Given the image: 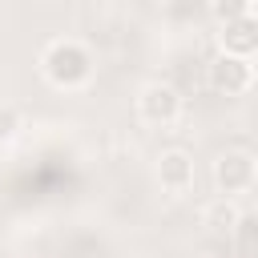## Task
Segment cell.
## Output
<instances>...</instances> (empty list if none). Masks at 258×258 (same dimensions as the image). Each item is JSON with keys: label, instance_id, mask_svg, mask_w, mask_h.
<instances>
[{"label": "cell", "instance_id": "obj_1", "mask_svg": "<svg viewBox=\"0 0 258 258\" xmlns=\"http://www.w3.org/2000/svg\"><path fill=\"white\" fill-rule=\"evenodd\" d=\"M93 69H97V56H93V48H89L85 40H77V36H56V40H48L44 52H40V73H44V81H48L52 89H64V93L85 89V85L93 81Z\"/></svg>", "mask_w": 258, "mask_h": 258}, {"label": "cell", "instance_id": "obj_2", "mask_svg": "<svg viewBox=\"0 0 258 258\" xmlns=\"http://www.w3.org/2000/svg\"><path fill=\"white\" fill-rule=\"evenodd\" d=\"M254 181H258V157L250 149H226L214 161V189H218V198L234 202V198L250 194Z\"/></svg>", "mask_w": 258, "mask_h": 258}, {"label": "cell", "instance_id": "obj_3", "mask_svg": "<svg viewBox=\"0 0 258 258\" xmlns=\"http://www.w3.org/2000/svg\"><path fill=\"white\" fill-rule=\"evenodd\" d=\"M137 117L153 129H169L181 117V93L169 81H145L137 89Z\"/></svg>", "mask_w": 258, "mask_h": 258}, {"label": "cell", "instance_id": "obj_4", "mask_svg": "<svg viewBox=\"0 0 258 258\" xmlns=\"http://www.w3.org/2000/svg\"><path fill=\"white\" fill-rule=\"evenodd\" d=\"M206 81L214 93L222 97H242L254 89V60H238V56H214L210 69H206Z\"/></svg>", "mask_w": 258, "mask_h": 258}, {"label": "cell", "instance_id": "obj_5", "mask_svg": "<svg viewBox=\"0 0 258 258\" xmlns=\"http://www.w3.org/2000/svg\"><path fill=\"white\" fill-rule=\"evenodd\" d=\"M218 48H222V56L254 60V52H258V12H246L238 20H226L218 28Z\"/></svg>", "mask_w": 258, "mask_h": 258}, {"label": "cell", "instance_id": "obj_6", "mask_svg": "<svg viewBox=\"0 0 258 258\" xmlns=\"http://www.w3.org/2000/svg\"><path fill=\"white\" fill-rule=\"evenodd\" d=\"M153 173H157V185H161L165 194H185V189H194V157H189L185 149H161Z\"/></svg>", "mask_w": 258, "mask_h": 258}, {"label": "cell", "instance_id": "obj_7", "mask_svg": "<svg viewBox=\"0 0 258 258\" xmlns=\"http://www.w3.org/2000/svg\"><path fill=\"white\" fill-rule=\"evenodd\" d=\"M238 218H242V210H238L234 202H226V198H214V202L202 210V222H206L214 234H226V238H230V230L238 226Z\"/></svg>", "mask_w": 258, "mask_h": 258}, {"label": "cell", "instance_id": "obj_8", "mask_svg": "<svg viewBox=\"0 0 258 258\" xmlns=\"http://www.w3.org/2000/svg\"><path fill=\"white\" fill-rule=\"evenodd\" d=\"M254 234H258V218L242 210L238 226H234L230 238H226V242H234V258H254Z\"/></svg>", "mask_w": 258, "mask_h": 258}, {"label": "cell", "instance_id": "obj_9", "mask_svg": "<svg viewBox=\"0 0 258 258\" xmlns=\"http://www.w3.org/2000/svg\"><path fill=\"white\" fill-rule=\"evenodd\" d=\"M20 133V113L12 105H0V141H12Z\"/></svg>", "mask_w": 258, "mask_h": 258}]
</instances>
